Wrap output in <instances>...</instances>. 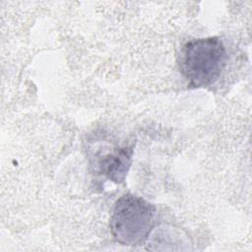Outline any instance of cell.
Segmentation results:
<instances>
[{
  "mask_svg": "<svg viewBox=\"0 0 252 252\" xmlns=\"http://www.w3.org/2000/svg\"><path fill=\"white\" fill-rule=\"evenodd\" d=\"M132 155L133 146H125L101 156L97 160L99 172L115 183L123 182L131 165Z\"/></svg>",
  "mask_w": 252,
  "mask_h": 252,
  "instance_id": "obj_3",
  "label": "cell"
},
{
  "mask_svg": "<svg viewBox=\"0 0 252 252\" xmlns=\"http://www.w3.org/2000/svg\"><path fill=\"white\" fill-rule=\"evenodd\" d=\"M155 216L153 204L136 195L124 194L116 201L111 213V234L122 245H141L155 226Z\"/></svg>",
  "mask_w": 252,
  "mask_h": 252,
  "instance_id": "obj_1",
  "label": "cell"
},
{
  "mask_svg": "<svg viewBox=\"0 0 252 252\" xmlns=\"http://www.w3.org/2000/svg\"><path fill=\"white\" fill-rule=\"evenodd\" d=\"M226 60V49L220 38L193 39L182 48L180 70L190 88L208 87L220 78Z\"/></svg>",
  "mask_w": 252,
  "mask_h": 252,
  "instance_id": "obj_2",
  "label": "cell"
}]
</instances>
